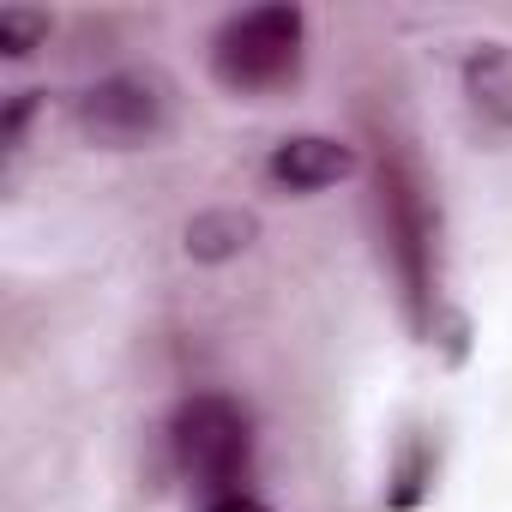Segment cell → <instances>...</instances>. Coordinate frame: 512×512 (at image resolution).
Wrapping results in <instances>:
<instances>
[{"instance_id":"obj_7","label":"cell","mask_w":512,"mask_h":512,"mask_svg":"<svg viewBox=\"0 0 512 512\" xmlns=\"http://www.w3.org/2000/svg\"><path fill=\"white\" fill-rule=\"evenodd\" d=\"M260 235V217L253 211H241V205H223V211H199L193 223H187V253L199 266H223V260H235V253Z\"/></svg>"},{"instance_id":"obj_3","label":"cell","mask_w":512,"mask_h":512,"mask_svg":"<svg viewBox=\"0 0 512 512\" xmlns=\"http://www.w3.org/2000/svg\"><path fill=\"white\" fill-rule=\"evenodd\" d=\"M73 121L85 127V139L115 145V151H133V145H145V139L163 133V121H169V91H163V79H151V73H109V79H97L91 91H79Z\"/></svg>"},{"instance_id":"obj_9","label":"cell","mask_w":512,"mask_h":512,"mask_svg":"<svg viewBox=\"0 0 512 512\" xmlns=\"http://www.w3.org/2000/svg\"><path fill=\"white\" fill-rule=\"evenodd\" d=\"M37 43H49V13H37V7H0V49H7V61H25Z\"/></svg>"},{"instance_id":"obj_1","label":"cell","mask_w":512,"mask_h":512,"mask_svg":"<svg viewBox=\"0 0 512 512\" xmlns=\"http://www.w3.org/2000/svg\"><path fill=\"white\" fill-rule=\"evenodd\" d=\"M302 43H308V13L290 0L272 7H247L217 25L211 37V79L235 97H266L296 85L302 73Z\"/></svg>"},{"instance_id":"obj_11","label":"cell","mask_w":512,"mask_h":512,"mask_svg":"<svg viewBox=\"0 0 512 512\" xmlns=\"http://www.w3.org/2000/svg\"><path fill=\"white\" fill-rule=\"evenodd\" d=\"M205 512H272L266 500H253V494H229V500H211Z\"/></svg>"},{"instance_id":"obj_2","label":"cell","mask_w":512,"mask_h":512,"mask_svg":"<svg viewBox=\"0 0 512 512\" xmlns=\"http://www.w3.org/2000/svg\"><path fill=\"white\" fill-rule=\"evenodd\" d=\"M169 458L211 500L247 494V476H253V416H247V404L229 398V392H193L169 416Z\"/></svg>"},{"instance_id":"obj_10","label":"cell","mask_w":512,"mask_h":512,"mask_svg":"<svg viewBox=\"0 0 512 512\" xmlns=\"http://www.w3.org/2000/svg\"><path fill=\"white\" fill-rule=\"evenodd\" d=\"M37 97H43V91H19V97H13V109H7V145H13V151H19V133H25V121H31Z\"/></svg>"},{"instance_id":"obj_5","label":"cell","mask_w":512,"mask_h":512,"mask_svg":"<svg viewBox=\"0 0 512 512\" xmlns=\"http://www.w3.org/2000/svg\"><path fill=\"white\" fill-rule=\"evenodd\" d=\"M362 169V157L344 145V139H326V133H296L284 145H272L266 157V181L284 187V193H320V187H338Z\"/></svg>"},{"instance_id":"obj_6","label":"cell","mask_w":512,"mask_h":512,"mask_svg":"<svg viewBox=\"0 0 512 512\" xmlns=\"http://www.w3.org/2000/svg\"><path fill=\"white\" fill-rule=\"evenodd\" d=\"M464 97H470V109L488 127L512 133V43L470 49V61H464Z\"/></svg>"},{"instance_id":"obj_8","label":"cell","mask_w":512,"mask_h":512,"mask_svg":"<svg viewBox=\"0 0 512 512\" xmlns=\"http://www.w3.org/2000/svg\"><path fill=\"white\" fill-rule=\"evenodd\" d=\"M428 482H434V452H428L422 440H410V446H404V458H398V470H392L386 506H392V512H410V506L428 494Z\"/></svg>"},{"instance_id":"obj_4","label":"cell","mask_w":512,"mask_h":512,"mask_svg":"<svg viewBox=\"0 0 512 512\" xmlns=\"http://www.w3.org/2000/svg\"><path fill=\"white\" fill-rule=\"evenodd\" d=\"M386 235H392V260H398V278H404V296H410V308H416V320H422V308H428V253H434V223H428V211H422V199H416V181L410 175H386Z\"/></svg>"}]
</instances>
